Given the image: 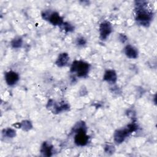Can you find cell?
I'll list each match as a JSON object with an SVG mask.
<instances>
[{"mask_svg":"<svg viewBox=\"0 0 157 157\" xmlns=\"http://www.w3.org/2000/svg\"><path fill=\"white\" fill-rule=\"evenodd\" d=\"M48 18L50 21L55 25H60L63 22L61 17L57 13H52L48 16Z\"/></svg>","mask_w":157,"mask_h":157,"instance_id":"cell-7","label":"cell"},{"mask_svg":"<svg viewBox=\"0 0 157 157\" xmlns=\"http://www.w3.org/2000/svg\"><path fill=\"white\" fill-rule=\"evenodd\" d=\"M6 133L7 134L9 137H13L15 135V131L11 129H8L6 131Z\"/></svg>","mask_w":157,"mask_h":157,"instance_id":"cell-12","label":"cell"},{"mask_svg":"<svg viewBox=\"0 0 157 157\" xmlns=\"http://www.w3.org/2000/svg\"><path fill=\"white\" fill-rule=\"evenodd\" d=\"M51 149H52V147L49 145H48L47 143H45L44 144L43 147L42 148V152L44 153L47 156H50L51 153Z\"/></svg>","mask_w":157,"mask_h":157,"instance_id":"cell-11","label":"cell"},{"mask_svg":"<svg viewBox=\"0 0 157 157\" xmlns=\"http://www.w3.org/2000/svg\"><path fill=\"white\" fill-rule=\"evenodd\" d=\"M6 81L9 85H12L16 83L18 80V75L13 71H9L6 74Z\"/></svg>","mask_w":157,"mask_h":157,"instance_id":"cell-6","label":"cell"},{"mask_svg":"<svg viewBox=\"0 0 157 157\" xmlns=\"http://www.w3.org/2000/svg\"><path fill=\"white\" fill-rule=\"evenodd\" d=\"M13 45L14 47H17V45H18V46H20L21 45V40L20 39L15 40L14 43H13Z\"/></svg>","mask_w":157,"mask_h":157,"instance_id":"cell-14","label":"cell"},{"mask_svg":"<svg viewBox=\"0 0 157 157\" xmlns=\"http://www.w3.org/2000/svg\"><path fill=\"white\" fill-rule=\"evenodd\" d=\"M104 80L108 81V82H115L117 79V75L115 72L113 71L112 70H109L105 72L104 77Z\"/></svg>","mask_w":157,"mask_h":157,"instance_id":"cell-9","label":"cell"},{"mask_svg":"<svg viewBox=\"0 0 157 157\" xmlns=\"http://www.w3.org/2000/svg\"><path fill=\"white\" fill-rule=\"evenodd\" d=\"M125 53L130 58H136L137 56V50L131 45H128L125 48Z\"/></svg>","mask_w":157,"mask_h":157,"instance_id":"cell-8","label":"cell"},{"mask_svg":"<svg viewBox=\"0 0 157 157\" xmlns=\"http://www.w3.org/2000/svg\"><path fill=\"white\" fill-rule=\"evenodd\" d=\"M69 59V56L67 53H61L59 55L56 64L59 66H64Z\"/></svg>","mask_w":157,"mask_h":157,"instance_id":"cell-10","label":"cell"},{"mask_svg":"<svg viewBox=\"0 0 157 157\" xmlns=\"http://www.w3.org/2000/svg\"><path fill=\"white\" fill-rule=\"evenodd\" d=\"M136 126L134 124H129L127 129H124L123 130H119L115 134V140L117 142H121L123 141L124 139L128 135V134L132 131L136 130Z\"/></svg>","mask_w":157,"mask_h":157,"instance_id":"cell-3","label":"cell"},{"mask_svg":"<svg viewBox=\"0 0 157 157\" xmlns=\"http://www.w3.org/2000/svg\"><path fill=\"white\" fill-rule=\"evenodd\" d=\"M88 140V137L85 134V131L83 129H80L75 137V144L78 145L83 146L87 144Z\"/></svg>","mask_w":157,"mask_h":157,"instance_id":"cell-4","label":"cell"},{"mask_svg":"<svg viewBox=\"0 0 157 157\" xmlns=\"http://www.w3.org/2000/svg\"><path fill=\"white\" fill-rule=\"evenodd\" d=\"M64 29L67 31H70L72 29V26L70 24L66 23L65 25H64Z\"/></svg>","mask_w":157,"mask_h":157,"instance_id":"cell-13","label":"cell"},{"mask_svg":"<svg viewBox=\"0 0 157 157\" xmlns=\"http://www.w3.org/2000/svg\"><path fill=\"white\" fill-rule=\"evenodd\" d=\"M89 70L88 64L83 61H75L72 63L71 67V71L76 72L77 75L79 77H83L87 74Z\"/></svg>","mask_w":157,"mask_h":157,"instance_id":"cell-2","label":"cell"},{"mask_svg":"<svg viewBox=\"0 0 157 157\" xmlns=\"http://www.w3.org/2000/svg\"><path fill=\"white\" fill-rule=\"evenodd\" d=\"M137 13V20L141 25H148L151 19V13L145 10L144 5L139 6Z\"/></svg>","mask_w":157,"mask_h":157,"instance_id":"cell-1","label":"cell"},{"mask_svg":"<svg viewBox=\"0 0 157 157\" xmlns=\"http://www.w3.org/2000/svg\"><path fill=\"white\" fill-rule=\"evenodd\" d=\"M112 31V27L109 23L104 22L100 26V34L101 37L102 39H105Z\"/></svg>","mask_w":157,"mask_h":157,"instance_id":"cell-5","label":"cell"}]
</instances>
